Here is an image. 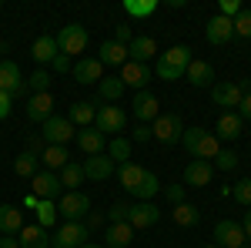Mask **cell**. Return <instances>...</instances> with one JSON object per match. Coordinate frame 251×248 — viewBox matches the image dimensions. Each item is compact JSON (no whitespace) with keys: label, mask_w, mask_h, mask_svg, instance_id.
Wrapping results in <instances>:
<instances>
[{"label":"cell","mask_w":251,"mask_h":248,"mask_svg":"<svg viewBox=\"0 0 251 248\" xmlns=\"http://www.w3.org/2000/svg\"><path fill=\"white\" fill-rule=\"evenodd\" d=\"M0 91H7V94L14 97H27V81L20 74V67L14 60H0Z\"/></svg>","instance_id":"52a82bcc"},{"label":"cell","mask_w":251,"mask_h":248,"mask_svg":"<svg viewBox=\"0 0 251 248\" xmlns=\"http://www.w3.org/2000/svg\"><path fill=\"white\" fill-rule=\"evenodd\" d=\"M100 225H104V215H91V218H87V231H91V228H100Z\"/></svg>","instance_id":"680465c9"},{"label":"cell","mask_w":251,"mask_h":248,"mask_svg":"<svg viewBox=\"0 0 251 248\" xmlns=\"http://www.w3.org/2000/svg\"><path fill=\"white\" fill-rule=\"evenodd\" d=\"M94 114H97V108L91 104V101H77V104H71V111H67V121L74 124V128H87L91 121H94Z\"/></svg>","instance_id":"f546056e"},{"label":"cell","mask_w":251,"mask_h":248,"mask_svg":"<svg viewBox=\"0 0 251 248\" xmlns=\"http://www.w3.org/2000/svg\"><path fill=\"white\" fill-rule=\"evenodd\" d=\"M30 54H34L37 64H54V57L60 54L57 51V37H54V34H40V37L34 40V51H30Z\"/></svg>","instance_id":"cb8c5ba5"},{"label":"cell","mask_w":251,"mask_h":248,"mask_svg":"<svg viewBox=\"0 0 251 248\" xmlns=\"http://www.w3.org/2000/svg\"><path fill=\"white\" fill-rule=\"evenodd\" d=\"M30 191L37 194L40 201H54L57 194H64V188H60V178L54 171H37L34 178H30Z\"/></svg>","instance_id":"7c38bea8"},{"label":"cell","mask_w":251,"mask_h":248,"mask_svg":"<svg viewBox=\"0 0 251 248\" xmlns=\"http://www.w3.org/2000/svg\"><path fill=\"white\" fill-rule=\"evenodd\" d=\"M157 191H161V181H157V174H144V181H141V188L134 191V198H141V201H148V198H154Z\"/></svg>","instance_id":"60d3db41"},{"label":"cell","mask_w":251,"mask_h":248,"mask_svg":"<svg viewBox=\"0 0 251 248\" xmlns=\"http://www.w3.org/2000/svg\"><path fill=\"white\" fill-rule=\"evenodd\" d=\"M40 248H50V245H40Z\"/></svg>","instance_id":"e7e4bbea"},{"label":"cell","mask_w":251,"mask_h":248,"mask_svg":"<svg viewBox=\"0 0 251 248\" xmlns=\"http://www.w3.org/2000/svg\"><path fill=\"white\" fill-rule=\"evenodd\" d=\"M17 242H20V248H40V245H47V231L40 225H24L17 231Z\"/></svg>","instance_id":"1f68e13d"},{"label":"cell","mask_w":251,"mask_h":248,"mask_svg":"<svg viewBox=\"0 0 251 248\" xmlns=\"http://www.w3.org/2000/svg\"><path fill=\"white\" fill-rule=\"evenodd\" d=\"M50 81H54L50 71H44V67H40V71H34V74L27 77V87H30L34 94H47V91H50Z\"/></svg>","instance_id":"ab89813d"},{"label":"cell","mask_w":251,"mask_h":248,"mask_svg":"<svg viewBox=\"0 0 251 248\" xmlns=\"http://www.w3.org/2000/svg\"><path fill=\"white\" fill-rule=\"evenodd\" d=\"M245 242H248V238H245V228H241V221L221 218V221L214 225V245H218V248H241Z\"/></svg>","instance_id":"ba28073f"},{"label":"cell","mask_w":251,"mask_h":248,"mask_svg":"<svg viewBox=\"0 0 251 248\" xmlns=\"http://www.w3.org/2000/svg\"><path fill=\"white\" fill-rule=\"evenodd\" d=\"M124 14L134 17V20L154 17L157 14V0H124Z\"/></svg>","instance_id":"d6a6232c"},{"label":"cell","mask_w":251,"mask_h":248,"mask_svg":"<svg viewBox=\"0 0 251 248\" xmlns=\"http://www.w3.org/2000/svg\"><path fill=\"white\" fill-rule=\"evenodd\" d=\"M71 67H74V64H71V57H64V54H57V57H54V71H60V74H64V71H71Z\"/></svg>","instance_id":"9f6ffc18"},{"label":"cell","mask_w":251,"mask_h":248,"mask_svg":"<svg viewBox=\"0 0 251 248\" xmlns=\"http://www.w3.org/2000/svg\"><path fill=\"white\" fill-rule=\"evenodd\" d=\"M107 218H111V225H117V221H127V205H111Z\"/></svg>","instance_id":"816d5d0a"},{"label":"cell","mask_w":251,"mask_h":248,"mask_svg":"<svg viewBox=\"0 0 251 248\" xmlns=\"http://www.w3.org/2000/svg\"><path fill=\"white\" fill-rule=\"evenodd\" d=\"M218 151H221V141L214 138V134H201V141H198V148H194V158L198 161H214L218 158Z\"/></svg>","instance_id":"836d02e7"},{"label":"cell","mask_w":251,"mask_h":248,"mask_svg":"<svg viewBox=\"0 0 251 248\" xmlns=\"http://www.w3.org/2000/svg\"><path fill=\"white\" fill-rule=\"evenodd\" d=\"M44 148H47V141H44V134H30L27 138V154H44Z\"/></svg>","instance_id":"681fc988"},{"label":"cell","mask_w":251,"mask_h":248,"mask_svg":"<svg viewBox=\"0 0 251 248\" xmlns=\"http://www.w3.org/2000/svg\"><path fill=\"white\" fill-rule=\"evenodd\" d=\"M238 108H241V121H251V91L241 97V104H238Z\"/></svg>","instance_id":"11a10c76"},{"label":"cell","mask_w":251,"mask_h":248,"mask_svg":"<svg viewBox=\"0 0 251 248\" xmlns=\"http://www.w3.org/2000/svg\"><path fill=\"white\" fill-rule=\"evenodd\" d=\"M57 51L64 54V57H80V54L87 51V30H84L80 24H67V27H60Z\"/></svg>","instance_id":"3957f363"},{"label":"cell","mask_w":251,"mask_h":248,"mask_svg":"<svg viewBox=\"0 0 251 248\" xmlns=\"http://www.w3.org/2000/svg\"><path fill=\"white\" fill-rule=\"evenodd\" d=\"M188 54H191V51H188L184 44H177V47H171V51H164L161 60H157V77H161V81H177V77H184L188 64H191Z\"/></svg>","instance_id":"6da1fadb"},{"label":"cell","mask_w":251,"mask_h":248,"mask_svg":"<svg viewBox=\"0 0 251 248\" xmlns=\"http://www.w3.org/2000/svg\"><path fill=\"white\" fill-rule=\"evenodd\" d=\"M80 248H104V245H97V242H84Z\"/></svg>","instance_id":"94428289"},{"label":"cell","mask_w":251,"mask_h":248,"mask_svg":"<svg viewBox=\"0 0 251 248\" xmlns=\"http://www.w3.org/2000/svg\"><path fill=\"white\" fill-rule=\"evenodd\" d=\"M114 40L127 47V44L134 40V30H131V24H117V27H114Z\"/></svg>","instance_id":"c3c4849f"},{"label":"cell","mask_w":251,"mask_h":248,"mask_svg":"<svg viewBox=\"0 0 251 248\" xmlns=\"http://www.w3.org/2000/svg\"><path fill=\"white\" fill-rule=\"evenodd\" d=\"M0 248H20L17 235H0Z\"/></svg>","instance_id":"6f0895ef"},{"label":"cell","mask_w":251,"mask_h":248,"mask_svg":"<svg viewBox=\"0 0 251 248\" xmlns=\"http://www.w3.org/2000/svg\"><path fill=\"white\" fill-rule=\"evenodd\" d=\"M151 81V71L144 67V64H137V60H127L124 67H121V84L124 87H134V91H144V84Z\"/></svg>","instance_id":"e0dca14e"},{"label":"cell","mask_w":251,"mask_h":248,"mask_svg":"<svg viewBox=\"0 0 251 248\" xmlns=\"http://www.w3.org/2000/svg\"><path fill=\"white\" fill-rule=\"evenodd\" d=\"M241 248H248V245H241Z\"/></svg>","instance_id":"03108f58"},{"label":"cell","mask_w":251,"mask_h":248,"mask_svg":"<svg viewBox=\"0 0 251 248\" xmlns=\"http://www.w3.org/2000/svg\"><path fill=\"white\" fill-rule=\"evenodd\" d=\"M54 114V94L47 91V94H34L27 101V121H47V117Z\"/></svg>","instance_id":"7402d4cb"},{"label":"cell","mask_w":251,"mask_h":248,"mask_svg":"<svg viewBox=\"0 0 251 248\" xmlns=\"http://www.w3.org/2000/svg\"><path fill=\"white\" fill-rule=\"evenodd\" d=\"M251 91V81L248 77H241V81H221V84H214L211 87V101L218 108H238L241 104V97Z\"/></svg>","instance_id":"7a4b0ae2"},{"label":"cell","mask_w":251,"mask_h":248,"mask_svg":"<svg viewBox=\"0 0 251 248\" xmlns=\"http://www.w3.org/2000/svg\"><path fill=\"white\" fill-rule=\"evenodd\" d=\"M144 174H148V171H144L141 165H134V161H124V165L117 168V178H121V188H124V191H131V194H134V191L141 188Z\"/></svg>","instance_id":"d4e9b609"},{"label":"cell","mask_w":251,"mask_h":248,"mask_svg":"<svg viewBox=\"0 0 251 248\" xmlns=\"http://www.w3.org/2000/svg\"><path fill=\"white\" fill-rule=\"evenodd\" d=\"M107 158L111 161H131V141L127 138H111V144H107Z\"/></svg>","instance_id":"74e56055"},{"label":"cell","mask_w":251,"mask_h":248,"mask_svg":"<svg viewBox=\"0 0 251 248\" xmlns=\"http://www.w3.org/2000/svg\"><path fill=\"white\" fill-rule=\"evenodd\" d=\"M231 24H234V34H238V37L251 40V10H241V14H238Z\"/></svg>","instance_id":"ee69618b"},{"label":"cell","mask_w":251,"mask_h":248,"mask_svg":"<svg viewBox=\"0 0 251 248\" xmlns=\"http://www.w3.org/2000/svg\"><path fill=\"white\" fill-rule=\"evenodd\" d=\"M164 194H168V201H171V205H184L188 188H184V185H168V188H164Z\"/></svg>","instance_id":"7dc6e473"},{"label":"cell","mask_w":251,"mask_h":248,"mask_svg":"<svg viewBox=\"0 0 251 248\" xmlns=\"http://www.w3.org/2000/svg\"><path fill=\"white\" fill-rule=\"evenodd\" d=\"M87 225H80V221H64L57 231H54V248H80L84 242H87Z\"/></svg>","instance_id":"30bf717a"},{"label":"cell","mask_w":251,"mask_h":248,"mask_svg":"<svg viewBox=\"0 0 251 248\" xmlns=\"http://www.w3.org/2000/svg\"><path fill=\"white\" fill-rule=\"evenodd\" d=\"M161 221V208H154L151 201H141V205H127V225L134 231L141 228H154Z\"/></svg>","instance_id":"8fae6325"},{"label":"cell","mask_w":251,"mask_h":248,"mask_svg":"<svg viewBox=\"0 0 251 248\" xmlns=\"http://www.w3.org/2000/svg\"><path fill=\"white\" fill-rule=\"evenodd\" d=\"M184 77L191 81L194 87H211V84H214V64H211V60H201V57H198V60L188 64Z\"/></svg>","instance_id":"d6986e66"},{"label":"cell","mask_w":251,"mask_h":248,"mask_svg":"<svg viewBox=\"0 0 251 248\" xmlns=\"http://www.w3.org/2000/svg\"><path fill=\"white\" fill-rule=\"evenodd\" d=\"M27 221H24V211L14 205H0V235H17Z\"/></svg>","instance_id":"4316f807"},{"label":"cell","mask_w":251,"mask_h":248,"mask_svg":"<svg viewBox=\"0 0 251 248\" xmlns=\"http://www.w3.org/2000/svg\"><path fill=\"white\" fill-rule=\"evenodd\" d=\"M214 168H218V171H234V168H238V154L221 148V151H218V158H214Z\"/></svg>","instance_id":"f6af8a7d"},{"label":"cell","mask_w":251,"mask_h":248,"mask_svg":"<svg viewBox=\"0 0 251 248\" xmlns=\"http://www.w3.org/2000/svg\"><path fill=\"white\" fill-rule=\"evenodd\" d=\"M211 178H214V165L211 161H188V168H184L188 188H208Z\"/></svg>","instance_id":"9a60e30c"},{"label":"cell","mask_w":251,"mask_h":248,"mask_svg":"<svg viewBox=\"0 0 251 248\" xmlns=\"http://www.w3.org/2000/svg\"><path fill=\"white\" fill-rule=\"evenodd\" d=\"M111 174H114V161L107 158V151L84 161V178H91V181H107Z\"/></svg>","instance_id":"ac0fdd59"},{"label":"cell","mask_w":251,"mask_h":248,"mask_svg":"<svg viewBox=\"0 0 251 248\" xmlns=\"http://www.w3.org/2000/svg\"><path fill=\"white\" fill-rule=\"evenodd\" d=\"M40 161H44V168H47V171L57 174L60 168L71 161V154H67V148H64V144H47V148H44V154H40Z\"/></svg>","instance_id":"f1b7e54d"},{"label":"cell","mask_w":251,"mask_h":248,"mask_svg":"<svg viewBox=\"0 0 251 248\" xmlns=\"http://www.w3.org/2000/svg\"><path fill=\"white\" fill-rule=\"evenodd\" d=\"M57 178H60V188H64V191H77L80 181H84V165H77V161H67V165L57 171Z\"/></svg>","instance_id":"4dcf8cb0"},{"label":"cell","mask_w":251,"mask_h":248,"mask_svg":"<svg viewBox=\"0 0 251 248\" xmlns=\"http://www.w3.org/2000/svg\"><path fill=\"white\" fill-rule=\"evenodd\" d=\"M0 7H3V3H0Z\"/></svg>","instance_id":"003e7915"},{"label":"cell","mask_w":251,"mask_h":248,"mask_svg":"<svg viewBox=\"0 0 251 248\" xmlns=\"http://www.w3.org/2000/svg\"><path fill=\"white\" fill-rule=\"evenodd\" d=\"M241 10H245V7H241L238 0H221V3H218V14H221V17H228V20H234Z\"/></svg>","instance_id":"bcb514c9"},{"label":"cell","mask_w":251,"mask_h":248,"mask_svg":"<svg viewBox=\"0 0 251 248\" xmlns=\"http://www.w3.org/2000/svg\"><path fill=\"white\" fill-rule=\"evenodd\" d=\"M124 91H127V87L121 84V77H104V81L97 84V94H100V101H104V104H114Z\"/></svg>","instance_id":"e575fe53"},{"label":"cell","mask_w":251,"mask_h":248,"mask_svg":"<svg viewBox=\"0 0 251 248\" xmlns=\"http://www.w3.org/2000/svg\"><path fill=\"white\" fill-rule=\"evenodd\" d=\"M204 37H208V44H228V40L234 37V24L228 17H221V14H214V17L208 20Z\"/></svg>","instance_id":"ffe728a7"},{"label":"cell","mask_w":251,"mask_h":248,"mask_svg":"<svg viewBox=\"0 0 251 248\" xmlns=\"http://www.w3.org/2000/svg\"><path fill=\"white\" fill-rule=\"evenodd\" d=\"M34 215H37V225H40L44 231H47V228H54V221L60 218V211H57V205H54V201H40Z\"/></svg>","instance_id":"8d00e7d4"},{"label":"cell","mask_w":251,"mask_h":248,"mask_svg":"<svg viewBox=\"0 0 251 248\" xmlns=\"http://www.w3.org/2000/svg\"><path fill=\"white\" fill-rule=\"evenodd\" d=\"M10 111H14V97L7 94V91H0V121H7Z\"/></svg>","instance_id":"f907efd6"},{"label":"cell","mask_w":251,"mask_h":248,"mask_svg":"<svg viewBox=\"0 0 251 248\" xmlns=\"http://www.w3.org/2000/svg\"><path fill=\"white\" fill-rule=\"evenodd\" d=\"M57 211L64 221H80L84 215H91V198L84 191H64L57 201Z\"/></svg>","instance_id":"277c9868"},{"label":"cell","mask_w":251,"mask_h":248,"mask_svg":"<svg viewBox=\"0 0 251 248\" xmlns=\"http://www.w3.org/2000/svg\"><path fill=\"white\" fill-rule=\"evenodd\" d=\"M97 60H100L104 67H124L131 57H127V47H124V44H117V40L111 37V40H104V44H100Z\"/></svg>","instance_id":"2e32d148"},{"label":"cell","mask_w":251,"mask_h":248,"mask_svg":"<svg viewBox=\"0 0 251 248\" xmlns=\"http://www.w3.org/2000/svg\"><path fill=\"white\" fill-rule=\"evenodd\" d=\"M77 148L87 154V158H94V154H104L107 138L97 131V128H84V131H77Z\"/></svg>","instance_id":"44dd1931"},{"label":"cell","mask_w":251,"mask_h":248,"mask_svg":"<svg viewBox=\"0 0 251 248\" xmlns=\"http://www.w3.org/2000/svg\"><path fill=\"white\" fill-rule=\"evenodd\" d=\"M37 154H17V161H14V171H17V178H34L37 174Z\"/></svg>","instance_id":"f35d334b"},{"label":"cell","mask_w":251,"mask_h":248,"mask_svg":"<svg viewBox=\"0 0 251 248\" xmlns=\"http://www.w3.org/2000/svg\"><path fill=\"white\" fill-rule=\"evenodd\" d=\"M71 74H74V81H80V84H100L104 81V64L97 57H80L74 67H71Z\"/></svg>","instance_id":"5bb4252c"},{"label":"cell","mask_w":251,"mask_h":248,"mask_svg":"<svg viewBox=\"0 0 251 248\" xmlns=\"http://www.w3.org/2000/svg\"><path fill=\"white\" fill-rule=\"evenodd\" d=\"M71 138H77V128H74L67 117L50 114L44 121V141H47V144H67Z\"/></svg>","instance_id":"9c48e42d"},{"label":"cell","mask_w":251,"mask_h":248,"mask_svg":"<svg viewBox=\"0 0 251 248\" xmlns=\"http://www.w3.org/2000/svg\"><path fill=\"white\" fill-rule=\"evenodd\" d=\"M104 248H127L134 242V228L127 221H117V225H107V235H104Z\"/></svg>","instance_id":"484cf974"},{"label":"cell","mask_w":251,"mask_h":248,"mask_svg":"<svg viewBox=\"0 0 251 248\" xmlns=\"http://www.w3.org/2000/svg\"><path fill=\"white\" fill-rule=\"evenodd\" d=\"M134 141H137V144L151 141V128H148V124H137V128H134Z\"/></svg>","instance_id":"db71d44e"},{"label":"cell","mask_w":251,"mask_h":248,"mask_svg":"<svg viewBox=\"0 0 251 248\" xmlns=\"http://www.w3.org/2000/svg\"><path fill=\"white\" fill-rule=\"evenodd\" d=\"M134 117L141 121V124H148V121H157V114H161V101H157L151 91H137L134 94Z\"/></svg>","instance_id":"4fadbf2b"},{"label":"cell","mask_w":251,"mask_h":248,"mask_svg":"<svg viewBox=\"0 0 251 248\" xmlns=\"http://www.w3.org/2000/svg\"><path fill=\"white\" fill-rule=\"evenodd\" d=\"M231 198L238 205H248L251 208V178H241L238 185H231Z\"/></svg>","instance_id":"b9f144b4"},{"label":"cell","mask_w":251,"mask_h":248,"mask_svg":"<svg viewBox=\"0 0 251 248\" xmlns=\"http://www.w3.org/2000/svg\"><path fill=\"white\" fill-rule=\"evenodd\" d=\"M0 51H3V40H0Z\"/></svg>","instance_id":"be15d7a7"},{"label":"cell","mask_w":251,"mask_h":248,"mask_svg":"<svg viewBox=\"0 0 251 248\" xmlns=\"http://www.w3.org/2000/svg\"><path fill=\"white\" fill-rule=\"evenodd\" d=\"M157 54V40L154 37H134L127 44V57L137 60V64H144V60H151Z\"/></svg>","instance_id":"83f0119b"},{"label":"cell","mask_w":251,"mask_h":248,"mask_svg":"<svg viewBox=\"0 0 251 248\" xmlns=\"http://www.w3.org/2000/svg\"><path fill=\"white\" fill-rule=\"evenodd\" d=\"M204 248H218V245H204Z\"/></svg>","instance_id":"6125c7cd"},{"label":"cell","mask_w":251,"mask_h":248,"mask_svg":"<svg viewBox=\"0 0 251 248\" xmlns=\"http://www.w3.org/2000/svg\"><path fill=\"white\" fill-rule=\"evenodd\" d=\"M124 124H127V114H124V108H114V104H104V108H97L94 128L104 134V138H107V134L124 131Z\"/></svg>","instance_id":"8992f818"},{"label":"cell","mask_w":251,"mask_h":248,"mask_svg":"<svg viewBox=\"0 0 251 248\" xmlns=\"http://www.w3.org/2000/svg\"><path fill=\"white\" fill-rule=\"evenodd\" d=\"M184 134V121L181 114H157L154 128H151V138H157L161 144H177Z\"/></svg>","instance_id":"5b68a950"},{"label":"cell","mask_w":251,"mask_h":248,"mask_svg":"<svg viewBox=\"0 0 251 248\" xmlns=\"http://www.w3.org/2000/svg\"><path fill=\"white\" fill-rule=\"evenodd\" d=\"M171 218H174V225H181V228H194L201 215H198V208H194V205H188V201H184V205H174Z\"/></svg>","instance_id":"d590c367"},{"label":"cell","mask_w":251,"mask_h":248,"mask_svg":"<svg viewBox=\"0 0 251 248\" xmlns=\"http://www.w3.org/2000/svg\"><path fill=\"white\" fill-rule=\"evenodd\" d=\"M201 134H204V128H184V134H181V148L188 154H194V148H198V141H201Z\"/></svg>","instance_id":"7bdbcfd3"},{"label":"cell","mask_w":251,"mask_h":248,"mask_svg":"<svg viewBox=\"0 0 251 248\" xmlns=\"http://www.w3.org/2000/svg\"><path fill=\"white\" fill-rule=\"evenodd\" d=\"M218 141H238L241 138V114H234V111H225V114L218 117V131H214Z\"/></svg>","instance_id":"603a6c76"},{"label":"cell","mask_w":251,"mask_h":248,"mask_svg":"<svg viewBox=\"0 0 251 248\" xmlns=\"http://www.w3.org/2000/svg\"><path fill=\"white\" fill-rule=\"evenodd\" d=\"M241 228H245V238H248V242H251V208H248V215L241 218Z\"/></svg>","instance_id":"91938a15"},{"label":"cell","mask_w":251,"mask_h":248,"mask_svg":"<svg viewBox=\"0 0 251 248\" xmlns=\"http://www.w3.org/2000/svg\"><path fill=\"white\" fill-rule=\"evenodd\" d=\"M37 205H40V198L34 194V191H27V194H24V205H20V208H24V211H37Z\"/></svg>","instance_id":"f5cc1de1"}]
</instances>
